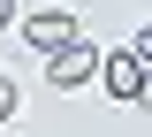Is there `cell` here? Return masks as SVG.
I'll use <instances>...</instances> for the list:
<instances>
[{
    "instance_id": "1",
    "label": "cell",
    "mask_w": 152,
    "mask_h": 137,
    "mask_svg": "<svg viewBox=\"0 0 152 137\" xmlns=\"http://www.w3.org/2000/svg\"><path fill=\"white\" fill-rule=\"evenodd\" d=\"M23 38H31L38 53H53V46H76V15H69V8H38V15H23Z\"/></svg>"
},
{
    "instance_id": "2",
    "label": "cell",
    "mask_w": 152,
    "mask_h": 137,
    "mask_svg": "<svg viewBox=\"0 0 152 137\" xmlns=\"http://www.w3.org/2000/svg\"><path fill=\"white\" fill-rule=\"evenodd\" d=\"M91 69H99V53H91L84 38H76V46H53V53H46V84H53V92H69V84H84Z\"/></svg>"
},
{
    "instance_id": "3",
    "label": "cell",
    "mask_w": 152,
    "mask_h": 137,
    "mask_svg": "<svg viewBox=\"0 0 152 137\" xmlns=\"http://www.w3.org/2000/svg\"><path fill=\"white\" fill-rule=\"evenodd\" d=\"M99 76H107V92H114V99H145V61L114 53V61H99Z\"/></svg>"
},
{
    "instance_id": "4",
    "label": "cell",
    "mask_w": 152,
    "mask_h": 137,
    "mask_svg": "<svg viewBox=\"0 0 152 137\" xmlns=\"http://www.w3.org/2000/svg\"><path fill=\"white\" fill-rule=\"evenodd\" d=\"M8 114H15V84L0 76V122H8Z\"/></svg>"
},
{
    "instance_id": "5",
    "label": "cell",
    "mask_w": 152,
    "mask_h": 137,
    "mask_svg": "<svg viewBox=\"0 0 152 137\" xmlns=\"http://www.w3.org/2000/svg\"><path fill=\"white\" fill-rule=\"evenodd\" d=\"M8 23H15V0H0V31H8Z\"/></svg>"
}]
</instances>
